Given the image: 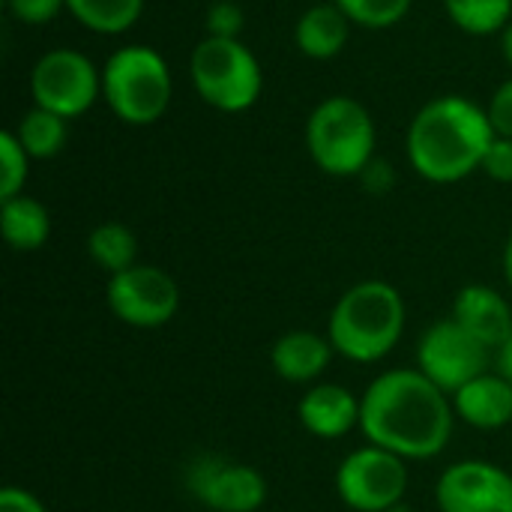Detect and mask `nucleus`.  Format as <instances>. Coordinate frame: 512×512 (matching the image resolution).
Returning <instances> with one entry per match:
<instances>
[{
  "label": "nucleus",
  "instance_id": "bb28decb",
  "mask_svg": "<svg viewBox=\"0 0 512 512\" xmlns=\"http://www.w3.org/2000/svg\"><path fill=\"white\" fill-rule=\"evenodd\" d=\"M483 171L495 183H512V138L495 135V141L489 144L483 156Z\"/></svg>",
  "mask_w": 512,
  "mask_h": 512
},
{
  "label": "nucleus",
  "instance_id": "f3484780",
  "mask_svg": "<svg viewBox=\"0 0 512 512\" xmlns=\"http://www.w3.org/2000/svg\"><path fill=\"white\" fill-rule=\"evenodd\" d=\"M351 36V21L336 3H318L297 18L294 42L309 60H330L342 54Z\"/></svg>",
  "mask_w": 512,
  "mask_h": 512
},
{
  "label": "nucleus",
  "instance_id": "0eeeda50",
  "mask_svg": "<svg viewBox=\"0 0 512 512\" xmlns=\"http://www.w3.org/2000/svg\"><path fill=\"white\" fill-rule=\"evenodd\" d=\"M30 93L39 108L75 120L102 96V69L75 48H51L33 63Z\"/></svg>",
  "mask_w": 512,
  "mask_h": 512
},
{
  "label": "nucleus",
  "instance_id": "b1692460",
  "mask_svg": "<svg viewBox=\"0 0 512 512\" xmlns=\"http://www.w3.org/2000/svg\"><path fill=\"white\" fill-rule=\"evenodd\" d=\"M30 174V156L21 147L15 132H0V201L15 198L24 192Z\"/></svg>",
  "mask_w": 512,
  "mask_h": 512
},
{
  "label": "nucleus",
  "instance_id": "412c9836",
  "mask_svg": "<svg viewBox=\"0 0 512 512\" xmlns=\"http://www.w3.org/2000/svg\"><path fill=\"white\" fill-rule=\"evenodd\" d=\"M87 255L102 267L108 270L111 276L114 273H123L129 267H135L138 261V240L135 234L120 225V222H102L96 225L90 234H87Z\"/></svg>",
  "mask_w": 512,
  "mask_h": 512
},
{
  "label": "nucleus",
  "instance_id": "5701e85b",
  "mask_svg": "<svg viewBox=\"0 0 512 512\" xmlns=\"http://www.w3.org/2000/svg\"><path fill=\"white\" fill-rule=\"evenodd\" d=\"M351 24H360L366 30H387L399 24L414 0H333Z\"/></svg>",
  "mask_w": 512,
  "mask_h": 512
},
{
  "label": "nucleus",
  "instance_id": "6e6552de",
  "mask_svg": "<svg viewBox=\"0 0 512 512\" xmlns=\"http://www.w3.org/2000/svg\"><path fill=\"white\" fill-rule=\"evenodd\" d=\"M336 492L345 507L357 512L396 510L408 492V465L402 456L366 444L342 459Z\"/></svg>",
  "mask_w": 512,
  "mask_h": 512
},
{
  "label": "nucleus",
  "instance_id": "2f4dec72",
  "mask_svg": "<svg viewBox=\"0 0 512 512\" xmlns=\"http://www.w3.org/2000/svg\"><path fill=\"white\" fill-rule=\"evenodd\" d=\"M501 51H504V57H507V63L512 66V21L501 30Z\"/></svg>",
  "mask_w": 512,
  "mask_h": 512
},
{
  "label": "nucleus",
  "instance_id": "39448f33",
  "mask_svg": "<svg viewBox=\"0 0 512 512\" xmlns=\"http://www.w3.org/2000/svg\"><path fill=\"white\" fill-rule=\"evenodd\" d=\"M306 150L330 177H360L375 159V120L351 96H330L306 120Z\"/></svg>",
  "mask_w": 512,
  "mask_h": 512
},
{
  "label": "nucleus",
  "instance_id": "dca6fc26",
  "mask_svg": "<svg viewBox=\"0 0 512 512\" xmlns=\"http://www.w3.org/2000/svg\"><path fill=\"white\" fill-rule=\"evenodd\" d=\"M453 408L459 420L474 429H501L512 420V384L501 372H483L459 393H453Z\"/></svg>",
  "mask_w": 512,
  "mask_h": 512
},
{
  "label": "nucleus",
  "instance_id": "423d86ee",
  "mask_svg": "<svg viewBox=\"0 0 512 512\" xmlns=\"http://www.w3.org/2000/svg\"><path fill=\"white\" fill-rule=\"evenodd\" d=\"M189 72L198 96L225 114L249 111L264 87L261 63L240 39L204 36L192 51Z\"/></svg>",
  "mask_w": 512,
  "mask_h": 512
},
{
  "label": "nucleus",
  "instance_id": "9b49d317",
  "mask_svg": "<svg viewBox=\"0 0 512 512\" xmlns=\"http://www.w3.org/2000/svg\"><path fill=\"white\" fill-rule=\"evenodd\" d=\"M186 486L213 512H258L267 501V480L252 465L207 453L189 462Z\"/></svg>",
  "mask_w": 512,
  "mask_h": 512
},
{
  "label": "nucleus",
  "instance_id": "1a4fd4ad",
  "mask_svg": "<svg viewBox=\"0 0 512 512\" xmlns=\"http://www.w3.org/2000/svg\"><path fill=\"white\" fill-rule=\"evenodd\" d=\"M489 363V348L474 339L456 318L432 324L417 345V369L447 396L480 378Z\"/></svg>",
  "mask_w": 512,
  "mask_h": 512
},
{
  "label": "nucleus",
  "instance_id": "aec40b11",
  "mask_svg": "<svg viewBox=\"0 0 512 512\" xmlns=\"http://www.w3.org/2000/svg\"><path fill=\"white\" fill-rule=\"evenodd\" d=\"M69 120L33 105L15 126V135L21 141V147L27 150L30 159H54L63 147H66V135H69Z\"/></svg>",
  "mask_w": 512,
  "mask_h": 512
},
{
  "label": "nucleus",
  "instance_id": "9d476101",
  "mask_svg": "<svg viewBox=\"0 0 512 512\" xmlns=\"http://www.w3.org/2000/svg\"><path fill=\"white\" fill-rule=\"evenodd\" d=\"M105 297L114 318L138 330L165 327L180 309L177 282L153 264H135L123 273H114L108 279Z\"/></svg>",
  "mask_w": 512,
  "mask_h": 512
},
{
  "label": "nucleus",
  "instance_id": "cd10ccee",
  "mask_svg": "<svg viewBox=\"0 0 512 512\" xmlns=\"http://www.w3.org/2000/svg\"><path fill=\"white\" fill-rule=\"evenodd\" d=\"M489 120L495 126V135H504L512 138V78H507L495 93H492V102H489Z\"/></svg>",
  "mask_w": 512,
  "mask_h": 512
},
{
  "label": "nucleus",
  "instance_id": "4468645a",
  "mask_svg": "<svg viewBox=\"0 0 512 512\" xmlns=\"http://www.w3.org/2000/svg\"><path fill=\"white\" fill-rule=\"evenodd\" d=\"M297 417L303 429L312 432L315 438L336 441L348 435L354 426H360V399L348 387L318 384L300 399Z\"/></svg>",
  "mask_w": 512,
  "mask_h": 512
},
{
  "label": "nucleus",
  "instance_id": "f8f14e48",
  "mask_svg": "<svg viewBox=\"0 0 512 512\" xmlns=\"http://www.w3.org/2000/svg\"><path fill=\"white\" fill-rule=\"evenodd\" d=\"M441 512H512V477L480 459L447 468L435 489Z\"/></svg>",
  "mask_w": 512,
  "mask_h": 512
},
{
  "label": "nucleus",
  "instance_id": "a878e982",
  "mask_svg": "<svg viewBox=\"0 0 512 512\" xmlns=\"http://www.w3.org/2000/svg\"><path fill=\"white\" fill-rule=\"evenodd\" d=\"M6 6H9V15L15 21L30 24V27H42L66 9V0H6Z\"/></svg>",
  "mask_w": 512,
  "mask_h": 512
},
{
  "label": "nucleus",
  "instance_id": "f03ea898",
  "mask_svg": "<svg viewBox=\"0 0 512 512\" xmlns=\"http://www.w3.org/2000/svg\"><path fill=\"white\" fill-rule=\"evenodd\" d=\"M495 141L489 111L468 96H438L426 102L411 126L405 153L411 168L429 183H459L483 168V156Z\"/></svg>",
  "mask_w": 512,
  "mask_h": 512
},
{
  "label": "nucleus",
  "instance_id": "c756f323",
  "mask_svg": "<svg viewBox=\"0 0 512 512\" xmlns=\"http://www.w3.org/2000/svg\"><path fill=\"white\" fill-rule=\"evenodd\" d=\"M0 512H48L42 507V501L36 495H30L27 489L18 486H6L0 492Z\"/></svg>",
  "mask_w": 512,
  "mask_h": 512
},
{
  "label": "nucleus",
  "instance_id": "4be33fe9",
  "mask_svg": "<svg viewBox=\"0 0 512 512\" xmlns=\"http://www.w3.org/2000/svg\"><path fill=\"white\" fill-rule=\"evenodd\" d=\"M450 21L471 36H492L510 24L512 0H444Z\"/></svg>",
  "mask_w": 512,
  "mask_h": 512
},
{
  "label": "nucleus",
  "instance_id": "ddd939ff",
  "mask_svg": "<svg viewBox=\"0 0 512 512\" xmlns=\"http://www.w3.org/2000/svg\"><path fill=\"white\" fill-rule=\"evenodd\" d=\"M453 318L474 336L480 339L489 351L501 348L512 333L510 303L504 300L501 291L489 285H468L456 294L453 303Z\"/></svg>",
  "mask_w": 512,
  "mask_h": 512
},
{
  "label": "nucleus",
  "instance_id": "393cba45",
  "mask_svg": "<svg viewBox=\"0 0 512 512\" xmlns=\"http://www.w3.org/2000/svg\"><path fill=\"white\" fill-rule=\"evenodd\" d=\"M243 24H246V15H243L240 0H213L210 3L207 21H204L207 36H216V39H240Z\"/></svg>",
  "mask_w": 512,
  "mask_h": 512
},
{
  "label": "nucleus",
  "instance_id": "473e14b6",
  "mask_svg": "<svg viewBox=\"0 0 512 512\" xmlns=\"http://www.w3.org/2000/svg\"><path fill=\"white\" fill-rule=\"evenodd\" d=\"M504 276H507V282H510L512 288V234L510 240H507V246H504Z\"/></svg>",
  "mask_w": 512,
  "mask_h": 512
},
{
  "label": "nucleus",
  "instance_id": "f257e3e1",
  "mask_svg": "<svg viewBox=\"0 0 512 512\" xmlns=\"http://www.w3.org/2000/svg\"><path fill=\"white\" fill-rule=\"evenodd\" d=\"M453 420V402L420 369H390L378 375L360 399V429L366 441L405 462L444 453Z\"/></svg>",
  "mask_w": 512,
  "mask_h": 512
},
{
  "label": "nucleus",
  "instance_id": "7c9ffc66",
  "mask_svg": "<svg viewBox=\"0 0 512 512\" xmlns=\"http://www.w3.org/2000/svg\"><path fill=\"white\" fill-rule=\"evenodd\" d=\"M498 369H501V375L512 384V333L510 339L498 348Z\"/></svg>",
  "mask_w": 512,
  "mask_h": 512
},
{
  "label": "nucleus",
  "instance_id": "20e7f679",
  "mask_svg": "<svg viewBox=\"0 0 512 512\" xmlns=\"http://www.w3.org/2000/svg\"><path fill=\"white\" fill-rule=\"evenodd\" d=\"M171 69L150 45H123L102 66V99L117 120L129 126H150L165 117L171 105Z\"/></svg>",
  "mask_w": 512,
  "mask_h": 512
},
{
  "label": "nucleus",
  "instance_id": "2eb2a0df",
  "mask_svg": "<svg viewBox=\"0 0 512 512\" xmlns=\"http://www.w3.org/2000/svg\"><path fill=\"white\" fill-rule=\"evenodd\" d=\"M333 342L330 336H318L309 330H291L276 339L270 351V363L282 381L291 384H309L321 378L333 360Z\"/></svg>",
  "mask_w": 512,
  "mask_h": 512
},
{
  "label": "nucleus",
  "instance_id": "7ed1b4c3",
  "mask_svg": "<svg viewBox=\"0 0 512 512\" xmlns=\"http://www.w3.org/2000/svg\"><path fill=\"white\" fill-rule=\"evenodd\" d=\"M405 330V300L381 279L360 282L348 288L330 312L327 336L345 360L378 363L402 339Z\"/></svg>",
  "mask_w": 512,
  "mask_h": 512
},
{
  "label": "nucleus",
  "instance_id": "6ab92c4d",
  "mask_svg": "<svg viewBox=\"0 0 512 512\" xmlns=\"http://www.w3.org/2000/svg\"><path fill=\"white\" fill-rule=\"evenodd\" d=\"M72 18L102 36H117L135 27L144 12V0H66Z\"/></svg>",
  "mask_w": 512,
  "mask_h": 512
},
{
  "label": "nucleus",
  "instance_id": "c85d7f7f",
  "mask_svg": "<svg viewBox=\"0 0 512 512\" xmlns=\"http://www.w3.org/2000/svg\"><path fill=\"white\" fill-rule=\"evenodd\" d=\"M360 180H363V186H366L369 192L384 195V192H390V189L396 186V171H393V165H390L387 159H372V162L363 168Z\"/></svg>",
  "mask_w": 512,
  "mask_h": 512
},
{
  "label": "nucleus",
  "instance_id": "a211bd4d",
  "mask_svg": "<svg viewBox=\"0 0 512 512\" xmlns=\"http://www.w3.org/2000/svg\"><path fill=\"white\" fill-rule=\"evenodd\" d=\"M0 228H3V240L15 252H36L51 237V216L42 201L21 192V195L3 201Z\"/></svg>",
  "mask_w": 512,
  "mask_h": 512
}]
</instances>
